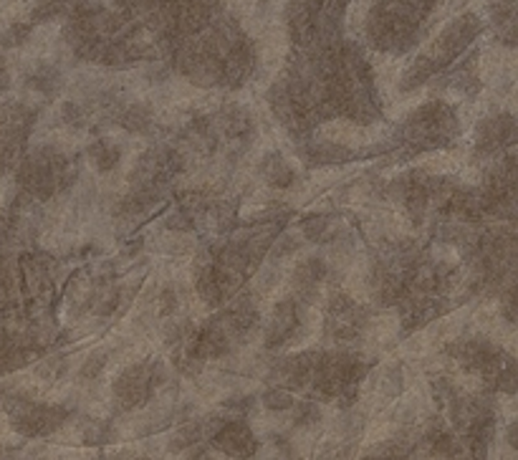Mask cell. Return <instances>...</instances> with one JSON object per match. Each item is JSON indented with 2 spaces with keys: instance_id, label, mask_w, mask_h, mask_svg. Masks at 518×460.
I'll return each instance as SVG.
<instances>
[{
  "instance_id": "obj_9",
  "label": "cell",
  "mask_w": 518,
  "mask_h": 460,
  "mask_svg": "<svg viewBox=\"0 0 518 460\" xmlns=\"http://www.w3.org/2000/svg\"><path fill=\"white\" fill-rule=\"evenodd\" d=\"M61 423V410L44 405H18L13 410V425L18 427L26 435H36V433H46Z\"/></svg>"
},
{
  "instance_id": "obj_21",
  "label": "cell",
  "mask_w": 518,
  "mask_h": 460,
  "mask_svg": "<svg viewBox=\"0 0 518 460\" xmlns=\"http://www.w3.org/2000/svg\"><path fill=\"white\" fill-rule=\"evenodd\" d=\"M31 23H13L8 31L3 33V38H0V44L5 46V48H16V46H21L28 41V36H31Z\"/></svg>"
},
{
  "instance_id": "obj_1",
  "label": "cell",
  "mask_w": 518,
  "mask_h": 460,
  "mask_svg": "<svg viewBox=\"0 0 518 460\" xmlns=\"http://www.w3.org/2000/svg\"><path fill=\"white\" fill-rule=\"evenodd\" d=\"M428 13L430 11L415 0H379L367 18L369 41L379 51L405 54L418 44Z\"/></svg>"
},
{
  "instance_id": "obj_23",
  "label": "cell",
  "mask_w": 518,
  "mask_h": 460,
  "mask_svg": "<svg viewBox=\"0 0 518 460\" xmlns=\"http://www.w3.org/2000/svg\"><path fill=\"white\" fill-rule=\"evenodd\" d=\"M61 120H64L69 127H81V124L87 121V111L81 110L79 104H64Z\"/></svg>"
},
{
  "instance_id": "obj_12",
  "label": "cell",
  "mask_w": 518,
  "mask_h": 460,
  "mask_svg": "<svg viewBox=\"0 0 518 460\" xmlns=\"http://www.w3.org/2000/svg\"><path fill=\"white\" fill-rule=\"evenodd\" d=\"M498 38L506 46L516 44V0H493L488 5Z\"/></svg>"
},
{
  "instance_id": "obj_24",
  "label": "cell",
  "mask_w": 518,
  "mask_h": 460,
  "mask_svg": "<svg viewBox=\"0 0 518 460\" xmlns=\"http://www.w3.org/2000/svg\"><path fill=\"white\" fill-rule=\"evenodd\" d=\"M8 87H11V74H8L5 64L0 61V94H3V91H8Z\"/></svg>"
},
{
  "instance_id": "obj_10",
  "label": "cell",
  "mask_w": 518,
  "mask_h": 460,
  "mask_svg": "<svg viewBox=\"0 0 518 460\" xmlns=\"http://www.w3.org/2000/svg\"><path fill=\"white\" fill-rule=\"evenodd\" d=\"M299 304L296 301H281L276 311H273V319H270L269 331H266V347H283L286 341L291 340L299 329Z\"/></svg>"
},
{
  "instance_id": "obj_11",
  "label": "cell",
  "mask_w": 518,
  "mask_h": 460,
  "mask_svg": "<svg viewBox=\"0 0 518 460\" xmlns=\"http://www.w3.org/2000/svg\"><path fill=\"white\" fill-rule=\"evenodd\" d=\"M326 278V266L322 258H306L299 263V268L293 271V288L299 301H313L319 286Z\"/></svg>"
},
{
  "instance_id": "obj_25",
  "label": "cell",
  "mask_w": 518,
  "mask_h": 460,
  "mask_svg": "<svg viewBox=\"0 0 518 460\" xmlns=\"http://www.w3.org/2000/svg\"><path fill=\"white\" fill-rule=\"evenodd\" d=\"M259 3H269V0H259Z\"/></svg>"
},
{
  "instance_id": "obj_22",
  "label": "cell",
  "mask_w": 518,
  "mask_h": 460,
  "mask_svg": "<svg viewBox=\"0 0 518 460\" xmlns=\"http://www.w3.org/2000/svg\"><path fill=\"white\" fill-rule=\"evenodd\" d=\"M263 402H266V407H270V410H286V407H291V394L283 392V390H269V392L263 394Z\"/></svg>"
},
{
  "instance_id": "obj_7",
  "label": "cell",
  "mask_w": 518,
  "mask_h": 460,
  "mask_svg": "<svg viewBox=\"0 0 518 460\" xmlns=\"http://www.w3.org/2000/svg\"><path fill=\"white\" fill-rule=\"evenodd\" d=\"M516 140V121L511 114H496L478 124L475 130V152L491 157V154L508 152Z\"/></svg>"
},
{
  "instance_id": "obj_20",
  "label": "cell",
  "mask_w": 518,
  "mask_h": 460,
  "mask_svg": "<svg viewBox=\"0 0 518 460\" xmlns=\"http://www.w3.org/2000/svg\"><path fill=\"white\" fill-rule=\"evenodd\" d=\"M301 233L309 241H329L332 238V223L326 215H312L301 223Z\"/></svg>"
},
{
  "instance_id": "obj_14",
  "label": "cell",
  "mask_w": 518,
  "mask_h": 460,
  "mask_svg": "<svg viewBox=\"0 0 518 460\" xmlns=\"http://www.w3.org/2000/svg\"><path fill=\"white\" fill-rule=\"evenodd\" d=\"M217 124H220V131H223L226 137H230L233 142L246 140L250 130H253L248 111L240 110V107H226V110L220 111V117H217Z\"/></svg>"
},
{
  "instance_id": "obj_15",
  "label": "cell",
  "mask_w": 518,
  "mask_h": 460,
  "mask_svg": "<svg viewBox=\"0 0 518 460\" xmlns=\"http://www.w3.org/2000/svg\"><path fill=\"white\" fill-rule=\"evenodd\" d=\"M303 157H306V162L312 164H334L344 162L352 154H349V150L334 142H309L303 147Z\"/></svg>"
},
{
  "instance_id": "obj_19",
  "label": "cell",
  "mask_w": 518,
  "mask_h": 460,
  "mask_svg": "<svg viewBox=\"0 0 518 460\" xmlns=\"http://www.w3.org/2000/svg\"><path fill=\"white\" fill-rule=\"evenodd\" d=\"M28 87L33 91H41L44 97H54L58 87H61V74L56 71L54 66H38L28 78Z\"/></svg>"
},
{
  "instance_id": "obj_13",
  "label": "cell",
  "mask_w": 518,
  "mask_h": 460,
  "mask_svg": "<svg viewBox=\"0 0 518 460\" xmlns=\"http://www.w3.org/2000/svg\"><path fill=\"white\" fill-rule=\"evenodd\" d=\"M260 175H263V180H266L270 187H279V190H283V187L293 185V177H296V172H293L291 164L286 162L281 154L270 152V154H266V157H263V162H260Z\"/></svg>"
},
{
  "instance_id": "obj_17",
  "label": "cell",
  "mask_w": 518,
  "mask_h": 460,
  "mask_svg": "<svg viewBox=\"0 0 518 460\" xmlns=\"http://www.w3.org/2000/svg\"><path fill=\"white\" fill-rule=\"evenodd\" d=\"M220 448L230 453V455H238V458H246L250 450H253V440H250V433L246 425H230L223 433L220 438Z\"/></svg>"
},
{
  "instance_id": "obj_2",
  "label": "cell",
  "mask_w": 518,
  "mask_h": 460,
  "mask_svg": "<svg viewBox=\"0 0 518 460\" xmlns=\"http://www.w3.org/2000/svg\"><path fill=\"white\" fill-rule=\"evenodd\" d=\"M460 130V121L455 117L453 107H448L443 101H430L418 111H412V117L405 121V140L418 147V150H435L445 147L455 140V134Z\"/></svg>"
},
{
  "instance_id": "obj_18",
  "label": "cell",
  "mask_w": 518,
  "mask_h": 460,
  "mask_svg": "<svg viewBox=\"0 0 518 460\" xmlns=\"http://www.w3.org/2000/svg\"><path fill=\"white\" fill-rule=\"evenodd\" d=\"M119 147L114 142H109V140H97V142L89 147V160L91 164L101 170V172H109V170H114L119 164Z\"/></svg>"
},
{
  "instance_id": "obj_4",
  "label": "cell",
  "mask_w": 518,
  "mask_h": 460,
  "mask_svg": "<svg viewBox=\"0 0 518 460\" xmlns=\"http://www.w3.org/2000/svg\"><path fill=\"white\" fill-rule=\"evenodd\" d=\"M33 120H36V111L18 101L0 107V172L8 170L23 154Z\"/></svg>"
},
{
  "instance_id": "obj_5",
  "label": "cell",
  "mask_w": 518,
  "mask_h": 460,
  "mask_svg": "<svg viewBox=\"0 0 518 460\" xmlns=\"http://www.w3.org/2000/svg\"><path fill=\"white\" fill-rule=\"evenodd\" d=\"M180 170H183V157L174 150H170V147H152L140 157V162L132 172V183H134V187L160 190Z\"/></svg>"
},
{
  "instance_id": "obj_16",
  "label": "cell",
  "mask_w": 518,
  "mask_h": 460,
  "mask_svg": "<svg viewBox=\"0 0 518 460\" xmlns=\"http://www.w3.org/2000/svg\"><path fill=\"white\" fill-rule=\"evenodd\" d=\"M117 124H122L124 130L130 131H147L152 124V111L144 104H127V107H117V111L111 114Z\"/></svg>"
},
{
  "instance_id": "obj_6",
  "label": "cell",
  "mask_w": 518,
  "mask_h": 460,
  "mask_svg": "<svg viewBox=\"0 0 518 460\" xmlns=\"http://www.w3.org/2000/svg\"><path fill=\"white\" fill-rule=\"evenodd\" d=\"M367 327V311L349 296L336 294L326 311V329L336 340H354Z\"/></svg>"
},
{
  "instance_id": "obj_8",
  "label": "cell",
  "mask_w": 518,
  "mask_h": 460,
  "mask_svg": "<svg viewBox=\"0 0 518 460\" xmlns=\"http://www.w3.org/2000/svg\"><path fill=\"white\" fill-rule=\"evenodd\" d=\"M152 382H154V370L137 364V367H130V370L119 374L117 382H114V394H117L122 407H137L147 400Z\"/></svg>"
},
{
  "instance_id": "obj_3",
  "label": "cell",
  "mask_w": 518,
  "mask_h": 460,
  "mask_svg": "<svg viewBox=\"0 0 518 460\" xmlns=\"http://www.w3.org/2000/svg\"><path fill=\"white\" fill-rule=\"evenodd\" d=\"M478 33H481V21H478V16L465 13V16H460L458 21L450 23V26L440 33V38L432 44L430 54L420 56L418 61L430 71V77H435L440 68H445L448 64H453L455 58L463 54L468 46L473 44V38Z\"/></svg>"
}]
</instances>
